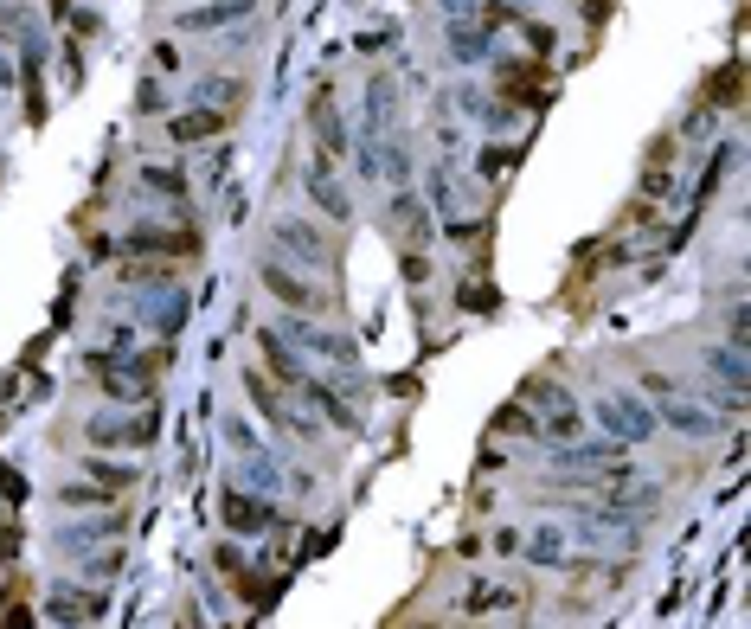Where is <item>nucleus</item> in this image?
<instances>
[{
	"mask_svg": "<svg viewBox=\"0 0 751 629\" xmlns=\"http://www.w3.org/2000/svg\"><path fill=\"white\" fill-rule=\"evenodd\" d=\"M263 283H270V290H277V296H283L290 309H328V302H321V296H315L309 283H290V276H283L277 263H263Z\"/></svg>",
	"mask_w": 751,
	"mask_h": 629,
	"instance_id": "obj_1",
	"label": "nucleus"
},
{
	"mask_svg": "<svg viewBox=\"0 0 751 629\" xmlns=\"http://www.w3.org/2000/svg\"><path fill=\"white\" fill-rule=\"evenodd\" d=\"M225 520H232V527H263L270 514H263L257 501H244V495H225Z\"/></svg>",
	"mask_w": 751,
	"mask_h": 629,
	"instance_id": "obj_2",
	"label": "nucleus"
}]
</instances>
